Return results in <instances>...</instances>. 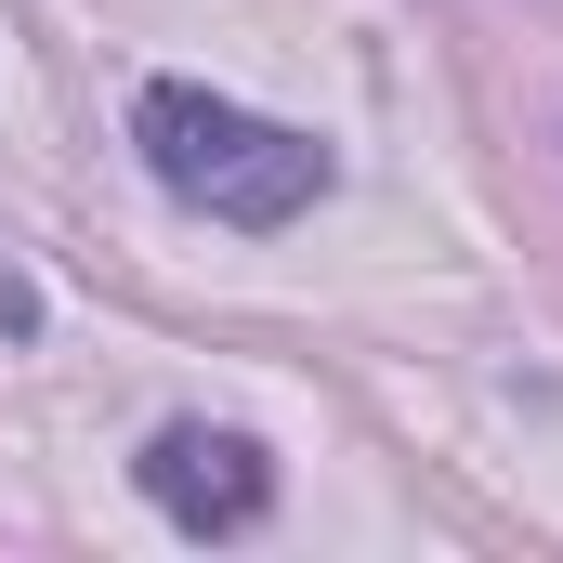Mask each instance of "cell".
I'll return each mask as SVG.
<instances>
[{
	"instance_id": "cell-1",
	"label": "cell",
	"mask_w": 563,
	"mask_h": 563,
	"mask_svg": "<svg viewBox=\"0 0 563 563\" xmlns=\"http://www.w3.org/2000/svg\"><path fill=\"white\" fill-rule=\"evenodd\" d=\"M132 144H144V170H157L184 210H210V223H236V236H276V223H301V210L341 184V157L314 132L250 119L236 92H197V79H144L132 92Z\"/></svg>"
},
{
	"instance_id": "cell-2",
	"label": "cell",
	"mask_w": 563,
	"mask_h": 563,
	"mask_svg": "<svg viewBox=\"0 0 563 563\" xmlns=\"http://www.w3.org/2000/svg\"><path fill=\"white\" fill-rule=\"evenodd\" d=\"M144 498L184 525V538H250L276 511V459L250 432H210V420H170L144 445Z\"/></svg>"
}]
</instances>
